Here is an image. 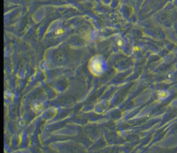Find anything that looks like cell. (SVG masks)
<instances>
[{
  "label": "cell",
  "instance_id": "cell-1",
  "mask_svg": "<svg viewBox=\"0 0 177 153\" xmlns=\"http://www.w3.org/2000/svg\"><path fill=\"white\" fill-rule=\"evenodd\" d=\"M91 68L93 70L95 73H100L102 72V65L99 61H94L92 62Z\"/></svg>",
  "mask_w": 177,
  "mask_h": 153
}]
</instances>
